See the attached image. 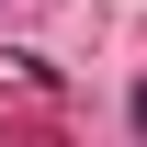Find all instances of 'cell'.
<instances>
[{"instance_id": "1", "label": "cell", "mask_w": 147, "mask_h": 147, "mask_svg": "<svg viewBox=\"0 0 147 147\" xmlns=\"http://www.w3.org/2000/svg\"><path fill=\"white\" fill-rule=\"evenodd\" d=\"M136 125H147V91H136Z\"/></svg>"}]
</instances>
